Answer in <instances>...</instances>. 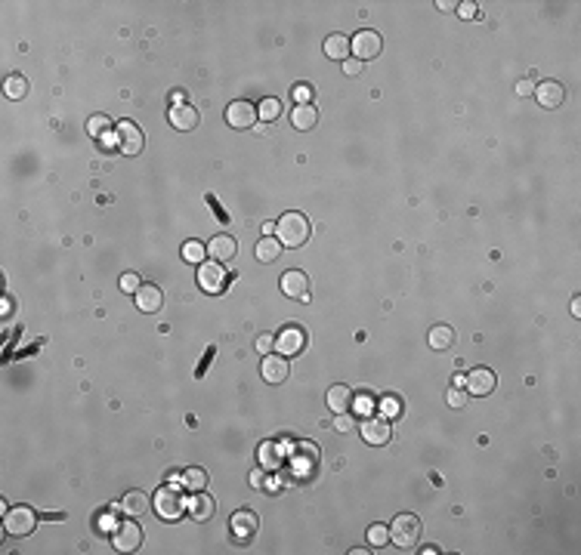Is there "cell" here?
I'll return each instance as SVG.
<instances>
[{
	"mask_svg": "<svg viewBox=\"0 0 581 555\" xmlns=\"http://www.w3.org/2000/svg\"><path fill=\"white\" fill-rule=\"evenodd\" d=\"M275 234H278V241H282V247H291V250L303 247L309 241V220L303 213H297V210H288V213L275 222Z\"/></svg>",
	"mask_w": 581,
	"mask_h": 555,
	"instance_id": "cell-1",
	"label": "cell"
},
{
	"mask_svg": "<svg viewBox=\"0 0 581 555\" xmlns=\"http://www.w3.org/2000/svg\"><path fill=\"white\" fill-rule=\"evenodd\" d=\"M417 537H421V519L412 512H402L390 521V540L399 546V549H414Z\"/></svg>",
	"mask_w": 581,
	"mask_h": 555,
	"instance_id": "cell-2",
	"label": "cell"
},
{
	"mask_svg": "<svg viewBox=\"0 0 581 555\" xmlns=\"http://www.w3.org/2000/svg\"><path fill=\"white\" fill-rule=\"evenodd\" d=\"M152 506H155V512H158L161 519H167V521H176V519H180V515L185 512V500H183V494H180L176 488H170V484L158 488V494H155Z\"/></svg>",
	"mask_w": 581,
	"mask_h": 555,
	"instance_id": "cell-3",
	"label": "cell"
},
{
	"mask_svg": "<svg viewBox=\"0 0 581 555\" xmlns=\"http://www.w3.org/2000/svg\"><path fill=\"white\" fill-rule=\"evenodd\" d=\"M37 528V515L31 506H13V509H6L4 515V530L13 537H28L31 530Z\"/></svg>",
	"mask_w": 581,
	"mask_h": 555,
	"instance_id": "cell-4",
	"label": "cell"
},
{
	"mask_svg": "<svg viewBox=\"0 0 581 555\" xmlns=\"http://www.w3.org/2000/svg\"><path fill=\"white\" fill-rule=\"evenodd\" d=\"M350 50H353V56L359 59V62H368V59H377L381 56V50H384V41H381V34L377 31H359V34L350 41Z\"/></svg>",
	"mask_w": 581,
	"mask_h": 555,
	"instance_id": "cell-5",
	"label": "cell"
},
{
	"mask_svg": "<svg viewBox=\"0 0 581 555\" xmlns=\"http://www.w3.org/2000/svg\"><path fill=\"white\" fill-rule=\"evenodd\" d=\"M226 281H229V275H226V269H223V262L211 260V262L198 265V284L204 293H220L223 287H226Z\"/></svg>",
	"mask_w": 581,
	"mask_h": 555,
	"instance_id": "cell-6",
	"label": "cell"
},
{
	"mask_svg": "<svg viewBox=\"0 0 581 555\" xmlns=\"http://www.w3.org/2000/svg\"><path fill=\"white\" fill-rule=\"evenodd\" d=\"M115 136H118L121 154H139V152H143V145H145L143 130H139L133 121H118V127H115Z\"/></svg>",
	"mask_w": 581,
	"mask_h": 555,
	"instance_id": "cell-7",
	"label": "cell"
},
{
	"mask_svg": "<svg viewBox=\"0 0 581 555\" xmlns=\"http://www.w3.org/2000/svg\"><path fill=\"white\" fill-rule=\"evenodd\" d=\"M359 435H362V441L365 444L381 448V444H386L393 439V426H390V420H384V417H368V420H362Z\"/></svg>",
	"mask_w": 581,
	"mask_h": 555,
	"instance_id": "cell-8",
	"label": "cell"
},
{
	"mask_svg": "<svg viewBox=\"0 0 581 555\" xmlns=\"http://www.w3.org/2000/svg\"><path fill=\"white\" fill-rule=\"evenodd\" d=\"M257 105H251L247 99H238V102H232L226 108V123L235 130H251L254 123H257Z\"/></svg>",
	"mask_w": 581,
	"mask_h": 555,
	"instance_id": "cell-9",
	"label": "cell"
},
{
	"mask_svg": "<svg viewBox=\"0 0 581 555\" xmlns=\"http://www.w3.org/2000/svg\"><path fill=\"white\" fill-rule=\"evenodd\" d=\"M275 349L282 352L285 358H288V355H300V352L306 349V330L300 324L285 327V330L275 336Z\"/></svg>",
	"mask_w": 581,
	"mask_h": 555,
	"instance_id": "cell-10",
	"label": "cell"
},
{
	"mask_svg": "<svg viewBox=\"0 0 581 555\" xmlns=\"http://www.w3.org/2000/svg\"><path fill=\"white\" fill-rule=\"evenodd\" d=\"M115 549L118 552H136L143 546V528L136 521H121L118 530H115Z\"/></svg>",
	"mask_w": 581,
	"mask_h": 555,
	"instance_id": "cell-11",
	"label": "cell"
},
{
	"mask_svg": "<svg viewBox=\"0 0 581 555\" xmlns=\"http://www.w3.org/2000/svg\"><path fill=\"white\" fill-rule=\"evenodd\" d=\"M229 525H232V537H235V540H242V543H247L254 534H257L260 519H257V515H254L251 509H238L235 515H232Z\"/></svg>",
	"mask_w": 581,
	"mask_h": 555,
	"instance_id": "cell-12",
	"label": "cell"
},
{
	"mask_svg": "<svg viewBox=\"0 0 581 555\" xmlns=\"http://www.w3.org/2000/svg\"><path fill=\"white\" fill-rule=\"evenodd\" d=\"M282 293L291 296V300H306V293H309L306 272H300V269H288V272H285V275H282Z\"/></svg>",
	"mask_w": 581,
	"mask_h": 555,
	"instance_id": "cell-13",
	"label": "cell"
},
{
	"mask_svg": "<svg viewBox=\"0 0 581 555\" xmlns=\"http://www.w3.org/2000/svg\"><path fill=\"white\" fill-rule=\"evenodd\" d=\"M535 96H538V105L544 108H560L566 102V87L560 81H541L535 87Z\"/></svg>",
	"mask_w": 581,
	"mask_h": 555,
	"instance_id": "cell-14",
	"label": "cell"
},
{
	"mask_svg": "<svg viewBox=\"0 0 581 555\" xmlns=\"http://www.w3.org/2000/svg\"><path fill=\"white\" fill-rule=\"evenodd\" d=\"M288 370H291V367H288V358H285V355H263L260 373H263V380H266V382L278 386V382H285Z\"/></svg>",
	"mask_w": 581,
	"mask_h": 555,
	"instance_id": "cell-15",
	"label": "cell"
},
{
	"mask_svg": "<svg viewBox=\"0 0 581 555\" xmlns=\"http://www.w3.org/2000/svg\"><path fill=\"white\" fill-rule=\"evenodd\" d=\"M207 253H211V260H216V262H232L238 253V241L232 238V234H216L211 244H207Z\"/></svg>",
	"mask_w": 581,
	"mask_h": 555,
	"instance_id": "cell-16",
	"label": "cell"
},
{
	"mask_svg": "<svg viewBox=\"0 0 581 555\" xmlns=\"http://www.w3.org/2000/svg\"><path fill=\"white\" fill-rule=\"evenodd\" d=\"M291 123H294V130H315V123H319V108L313 102H297L291 108Z\"/></svg>",
	"mask_w": 581,
	"mask_h": 555,
	"instance_id": "cell-17",
	"label": "cell"
},
{
	"mask_svg": "<svg viewBox=\"0 0 581 555\" xmlns=\"http://www.w3.org/2000/svg\"><path fill=\"white\" fill-rule=\"evenodd\" d=\"M133 296H136L139 312H145V315L158 312V309H161V302H164V293H161V287H158V284H143Z\"/></svg>",
	"mask_w": 581,
	"mask_h": 555,
	"instance_id": "cell-18",
	"label": "cell"
},
{
	"mask_svg": "<svg viewBox=\"0 0 581 555\" xmlns=\"http://www.w3.org/2000/svg\"><path fill=\"white\" fill-rule=\"evenodd\" d=\"M170 123H174V130H183V133H189V130H195L198 127V112H195V105H174L170 108Z\"/></svg>",
	"mask_w": 581,
	"mask_h": 555,
	"instance_id": "cell-19",
	"label": "cell"
},
{
	"mask_svg": "<svg viewBox=\"0 0 581 555\" xmlns=\"http://www.w3.org/2000/svg\"><path fill=\"white\" fill-rule=\"evenodd\" d=\"M185 512L192 515V521H211L216 515V503L207 494H195L192 500H185Z\"/></svg>",
	"mask_w": 581,
	"mask_h": 555,
	"instance_id": "cell-20",
	"label": "cell"
},
{
	"mask_svg": "<svg viewBox=\"0 0 581 555\" xmlns=\"http://www.w3.org/2000/svg\"><path fill=\"white\" fill-rule=\"evenodd\" d=\"M495 389V373L489 367H476L467 373V392L470 395H489Z\"/></svg>",
	"mask_w": 581,
	"mask_h": 555,
	"instance_id": "cell-21",
	"label": "cell"
},
{
	"mask_svg": "<svg viewBox=\"0 0 581 555\" xmlns=\"http://www.w3.org/2000/svg\"><path fill=\"white\" fill-rule=\"evenodd\" d=\"M149 503H152V500L145 497L143 490H127V494H124V500H121V512L130 515V519H139V515H145Z\"/></svg>",
	"mask_w": 581,
	"mask_h": 555,
	"instance_id": "cell-22",
	"label": "cell"
},
{
	"mask_svg": "<svg viewBox=\"0 0 581 555\" xmlns=\"http://www.w3.org/2000/svg\"><path fill=\"white\" fill-rule=\"evenodd\" d=\"M325 401H328V408L334 413H346L353 408V392L344 386V382H337V386L328 389V398H325Z\"/></svg>",
	"mask_w": 581,
	"mask_h": 555,
	"instance_id": "cell-23",
	"label": "cell"
},
{
	"mask_svg": "<svg viewBox=\"0 0 581 555\" xmlns=\"http://www.w3.org/2000/svg\"><path fill=\"white\" fill-rule=\"evenodd\" d=\"M325 56L328 59H344L350 56V37H344V34H331V37H325Z\"/></svg>",
	"mask_w": 581,
	"mask_h": 555,
	"instance_id": "cell-24",
	"label": "cell"
},
{
	"mask_svg": "<svg viewBox=\"0 0 581 555\" xmlns=\"http://www.w3.org/2000/svg\"><path fill=\"white\" fill-rule=\"evenodd\" d=\"M452 342H455V327H448V324H436V327H430V346L436 349V352L452 349Z\"/></svg>",
	"mask_w": 581,
	"mask_h": 555,
	"instance_id": "cell-25",
	"label": "cell"
},
{
	"mask_svg": "<svg viewBox=\"0 0 581 555\" xmlns=\"http://www.w3.org/2000/svg\"><path fill=\"white\" fill-rule=\"evenodd\" d=\"M282 256V241L273 238V234H263V241L257 244V260L260 262H275Z\"/></svg>",
	"mask_w": 581,
	"mask_h": 555,
	"instance_id": "cell-26",
	"label": "cell"
},
{
	"mask_svg": "<svg viewBox=\"0 0 581 555\" xmlns=\"http://www.w3.org/2000/svg\"><path fill=\"white\" fill-rule=\"evenodd\" d=\"M282 457H285V453L278 450V444H273V441H263L260 444V463L266 469H278V466H282Z\"/></svg>",
	"mask_w": 581,
	"mask_h": 555,
	"instance_id": "cell-27",
	"label": "cell"
},
{
	"mask_svg": "<svg viewBox=\"0 0 581 555\" xmlns=\"http://www.w3.org/2000/svg\"><path fill=\"white\" fill-rule=\"evenodd\" d=\"M183 484L189 490H204L207 488V472H204V469H198V466L185 469V472H183Z\"/></svg>",
	"mask_w": 581,
	"mask_h": 555,
	"instance_id": "cell-28",
	"label": "cell"
},
{
	"mask_svg": "<svg viewBox=\"0 0 581 555\" xmlns=\"http://www.w3.org/2000/svg\"><path fill=\"white\" fill-rule=\"evenodd\" d=\"M4 90H6V96H10V99H22L28 93V81L22 74H10V77H6V87Z\"/></svg>",
	"mask_w": 581,
	"mask_h": 555,
	"instance_id": "cell-29",
	"label": "cell"
},
{
	"mask_svg": "<svg viewBox=\"0 0 581 555\" xmlns=\"http://www.w3.org/2000/svg\"><path fill=\"white\" fill-rule=\"evenodd\" d=\"M257 114L263 117V123L266 121H275V117H282V102H278V99H263V102L257 105Z\"/></svg>",
	"mask_w": 581,
	"mask_h": 555,
	"instance_id": "cell-30",
	"label": "cell"
},
{
	"mask_svg": "<svg viewBox=\"0 0 581 555\" xmlns=\"http://www.w3.org/2000/svg\"><path fill=\"white\" fill-rule=\"evenodd\" d=\"M204 253H207V247H201L198 241H185V244H183V260L185 262L201 265V262H204Z\"/></svg>",
	"mask_w": 581,
	"mask_h": 555,
	"instance_id": "cell-31",
	"label": "cell"
},
{
	"mask_svg": "<svg viewBox=\"0 0 581 555\" xmlns=\"http://www.w3.org/2000/svg\"><path fill=\"white\" fill-rule=\"evenodd\" d=\"M108 130H115V127H112V121H108L105 114H96V117H90V121H87V133H90V136H96V139L105 136Z\"/></svg>",
	"mask_w": 581,
	"mask_h": 555,
	"instance_id": "cell-32",
	"label": "cell"
},
{
	"mask_svg": "<svg viewBox=\"0 0 581 555\" xmlns=\"http://www.w3.org/2000/svg\"><path fill=\"white\" fill-rule=\"evenodd\" d=\"M368 543H371V546H384V543H390V525H371V530H368Z\"/></svg>",
	"mask_w": 581,
	"mask_h": 555,
	"instance_id": "cell-33",
	"label": "cell"
},
{
	"mask_svg": "<svg viewBox=\"0 0 581 555\" xmlns=\"http://www.w3.org/2000/svg\"><path fill=\"white\" fill-rule=\"evenodd\" d=\"M381 413H384V420H393V417H399V413H402V404H399V398H396V395H386V398H381Z\"/></svg>",
	"mask_w": 581,
	"mask_h": 555,
	"instance_id": "cell-34",
	"label": "cell"
},
{
	"mask_svg": "<svg viewBox=\"0 0 581 555\" xmlns=\"http://www.w3.org/2000/svg\"><path fill=\"white\" fill-rule=\"evenodd\" d=\"M139 287H143V281H139L136 272H127V275L121 278V290H127V293H136Z\"/></svg>",
	"mask_w": 581,
	"mask_h": 555,
	"instance_id": "cell-35",
	"label": "cell"
},
{
	"mask_svg": "<svg viewBox=\"0 0 581 555\" xmlns=\"http://www.w3.org/2000/svg\"><path fill=\"white\" fill-rule=\"evenodd\" d=\"M353 408L359 410V413H368L371 408H374V398H371L368 392H362V395H353Z\"/></svg>",
	"mask_w": 581,
	"mask_h": 555,
	"instance_id": "cell-36",
	"label": "cell"
},
{
	"mask_svg": "<svg viewBox=\"0 0 581 555\" xmlns=\"http://www.w3.org/2000/svg\"><path fill=\"white\" fill-rule=\"evenodd\" d=\"M362 68H365V62H359V59H346V62H344V72L350 74V77L362 74Z\"/></svg>",
	"mask_w": 581,
	"mask_h": 555,
	"instance_id": "cell-37",
	"label": "cell"
},
{
	"mask_svg": "<svg viewBox=\"0 0 581 555\" xmlns=\"http://www.w3.org/2000/svg\"><path fill=\"white\" fill-rule=\"evenodd\" d=\"M448 404H452V408H464V404H467V395H464L461 389H452V392H448Z\"/></svg>",
	"mask_w": 581,
	"mask_h": 555,
	"instance_id": "cell-38",
	"label": "cell"
},
{
	"mask_svg": "<svg viewBox=\"0 0 581 555\" xmlns=\"http://www.w3.org/2000/svg\"><path fill=\"white\" fill-rule=\"evenodd\" d=\"M275 346V336H269V333H263V336H257V352H263V355H266L269 349Z\"/></svg>",
	"mask_w": 581,
	"mask_h": 555,
	"instance_id": "cell-39",
	"label": "cell"
},
{
	"mask_svg": "<svg viewBox=\"0 0 581 555\" xmlns=\"http://www.w3.org/2000/svg\"><path fill=\"white\" fill-rule=\"evenodd\" d=\"M458 15L461 19H476V4H458Z\"/></svg>",
	"mask_w": 581,
	"mask_h": 555,
	"instance_id": "cell-40",
	"label": "cell"
},
{
	"mask_svg": "<svg viewBox=\"0 0 581 555\" xmlns=\"http://www.w3.org/2000/svg\"><path fill=\"white\" fill-rule=\"evenodd\" d=\"M532 93H535V83H532V81H520V83H516V96H532Z\"/></svg>",
	"mask_w": 581,
	"mask_h": 555,
	"instance_id": "cell-41",
	"label": "cell"
},
{
	"mask_svg": "<svg viewBox=\"0 0 581 555\" xmlns=\"http://www.w3.org/2000/svg\"><path fill=\"white\" fill-rule=\"evenodd\" d=\"M263 484H266V479H263V469L251 472V488H263Z\"/></svg>",
	"mask_w": 581,
	"mask_h": 555,
	"instance_id": "cell-42",
	"label": "cell"
},
{
	"mask_svg": "<svg viewBox=\"0 0 581 555\" xmlns=\"http://www.w3.org/2000/svg\"><path fill=\"white\" fill-rule=\"evenodd\" d=\"M572 315L581 318V300H578V296H575V300H572Z\"/></svg>",
	"mask_w": 581,
	"mask_h": 555,
	"instance_id": "cell-43",
	"label": "cell"
},
{
	"mask_svg": "<svg viewBox=\"0 0 581 555\" xmlns=\"http://www.w3.org/2000/svg\"><path fill=\"white\" fill-rule=\"evenodd\" d=\"M346 429H350V420L340 417V420H337V432H346Z\"/></svg>",
	"mask_w": 581,
	"mask_h": 555,
	"instance_id": "cell-44",
	"label": "cell"
},
{
	"mask_svg": "<svg viewBox=\"0 0 581 555\" xmlns=\"http://www.w3.org/2000/svg\"><path fill=\"white\" fill-rule=\"evenodd\" d=\"M436 6H439V10H455V6H458V4H452V0H439Z\"/></svg>",
	"mask_w": 581,
	"mask_h": 555,
	"instance_id": "cell-45",
	"label": "cell"
}]
</instances>
